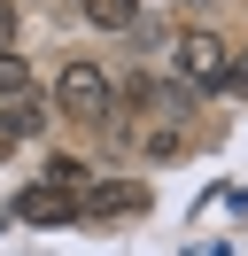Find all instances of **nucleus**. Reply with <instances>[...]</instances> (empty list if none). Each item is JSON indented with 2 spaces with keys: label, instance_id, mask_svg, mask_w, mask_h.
I'll return each mask as SVG.
<instances>
[{
  "label": "nucleus",
  "instance_id": "obj_1",
  "mask_svg": "<svg viewBox=\"0 0 248 256\" xmlns=\"http://www.w3.org/2000/svg\"><path fill=\"white\" fill-rule=\"evenodd\" d=\"M170 62H178V78L194 86V94H225V86H232V70H240V54H232L217 32H186Z\"/></svg>",
  "mask_w": 248,
  "mask_h": 256
},
{
  "label": "nucleus",
  "instance_id": "obj_2",
  "mask_svg": "<svg viewBox=\"0 0 248 256\" xmlns=\"http://www.w3.org/2000/svg\"><path fill=\"white\" fill-rule=\"evenodd\" d=\"M54 109L70 116V124H108V109H116V86H108L93 62H70V70L54 78Z\"/></svg>",
  "mask_w": 248,
  "mask_h": 256
},
{
  "label": "nucleus",
  "instance_id": "obj_3",
  "mask_svg": "<svg viewBox=\"0 0 248 256\" xmlns=\"http://www.w3.org/2000/svg\"><path fill=\"white\" fill-rule=\"evenodd\" d=\"M124 109H148V116H170V124H178L186 109H194V86H163V78H132L124 86Z\"/></svg>",
  "mask_w": 248,
  "mask_h": 256
},
{
  "label": "nucleus",
  "instance_id": "obj_4",
  "mask_svg": "<svg viewBox=\"0 0 248 256\" xmlns=\"http://www.w3.org/2000/svg\"><path fill=\"white\" fill-rule=\"evenodd\" d=\"M78 186H54V178H39V186H24L16 194V218H31V225H62V218H78Z\"/></svg>",
  "mask_w": 248,
  "mask_h": 256
},
{
  "label": "nucleus",
  "instance_id": "obj_5",
  "mask_svg": "<svg viewBox=\"0 0 248 256\" xmlns=\"http://www.w3.org/2000/svg\"><path fill=\"white\" fill-rule=\"evenodd\" d=\"M0 116H8V140H39V132H46V101H39V94L0 101Z\"/></svg>",
  "mask_w": 248,
  "mask_h": 256
},
{
  "label": "nucleus",
  "instance_id": "obj_6",
  "mask_svg": "<svg viewBox=\"0 0 248 256\" xmlns=\"http://www.w3.org/2000/svg\"><path fill=\"white\" fill-rule=\"evenodd\" d=\"M78 8H86V24H93V32H132V24H140V8H132V0H78Z\"/></svg>",
  "mask_w": 248,
  "mask_h": 256
},
{
  "label": "nucleus",
  "instance_id": "obj_7",
  "mask_svg": "<svg viewBox=\"0 0 248 256\" xmlns=\"http://www.w3.org/2000/svg\"><path fill=\"white\" fill-rule=\"evenodd\" d=\"M124 210H140L132 186H86V218H124Z\"/></svg>",
  "mask_w": 248,
  "mask_h": 256
},
{
  "label": "nucleus",
  "instance_id": "obj_8",
  "mask_svg": "<svg viewBox=\"0 0 248 256\" xmlns=\"http://www.w3.org/2000/svg\"><path fill=\"white\" fill-rule=\"evenodd\" d=\"M16 94H31V70H24V54L0 47V101H16Z\"/></svg>",
  "mask_w": 248,
  "mask_h": 256
},
{
  "label": "nucleus",
  "instance_id": "obj_9",
  "mask_svg": "<svg viewBox=\"0 0 248 256\" xmlns=\"http://www.w3.org/2000/svg\"><path fill=\"white\" fill-rule=\"evenodd\" d=\"M46 178H54V186H78V194L93 186V171H86L78 156H54V163H46Z\"/></svg>",
  "mask_w": 248,
  "mask_h": 256
},
{
  "label": "nucleus",
  "instance_id": "obj_10",
  "mask_svg": "<svg viewBox=\"0 0 248 256\" xmlns=\"http://www.w3.org/2000/svg\"><path fill=\"white\" fill-rule=\"evenodd\" d=\"M8 32H16V16H8V0H0V47H8Z\"/></svg>",
  "mask_w": 248,
  "mask_h": 256
},
{
  "label": "nucleus",
  "instance_id": "obj_11",
  "mask_svg": "<svg viewBox=\"0 0 248 256\" xmlns=\"http://www.w3.org/2000/svg\"><path fill=\"white\" fill-rule=\"evenodd\" d=\"M232 86H240V94H248V54H240V70H232Z\"/></svg>",
  "mask_w": 248,
  "mask_h": 256
},
{
  "label": "nucleus",
  "instance_id": "obj_12",
  "mask_svg": "<svg viewBox=\"0 0 248 256\" xmlns=\"http://www.w3.org/2000/svg\"><path fill=\"white\" fill-rule=\"evenodd\" d=\"M0 148H16V140H8V116H0Z\"/></svg>",
  "mask_w": 248,
  "mask_h": 256
}]
</instances>
